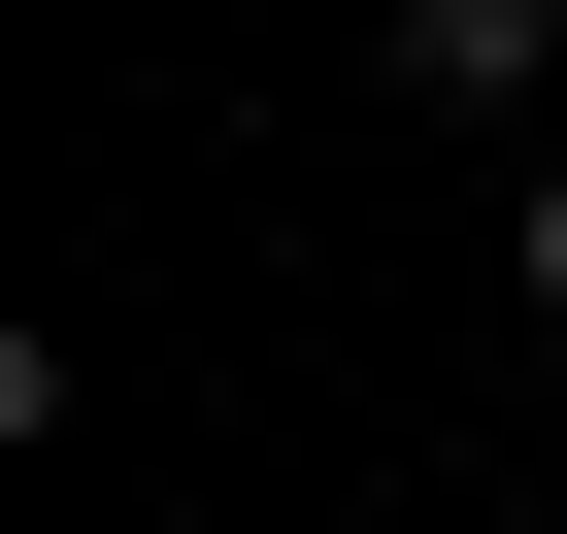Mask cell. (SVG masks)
<instances>
[{
    "label": "cell",
    "instance_id": "obj_1",
    "mask_svg": "<svg viewBox=\"0 0 567 534\" xmlns=\"http://www.w3.org/2000/svg\"><path fill=\"white\" fill-rule=\"evenodd\" d=\"M368 68H401V101H534V68H567V0H368Z\"/></svg>",
    "mask_w": 567,
    "mask_h": 534
},
{
    "label": "cell",
    "instance_id": "obj_2",
    "mask_svg": "<svg viewBox=\"0 0 567 534\" xmlns=\"http://www.w3.org/2000/svg\"><path fill=\"white\" fill-rule=\"evenodd\" d=\"M534 335H567V167H534Z\"/></svg>",
    "mask_w": 567,
    "mask_h": 534
}]
</instances>
